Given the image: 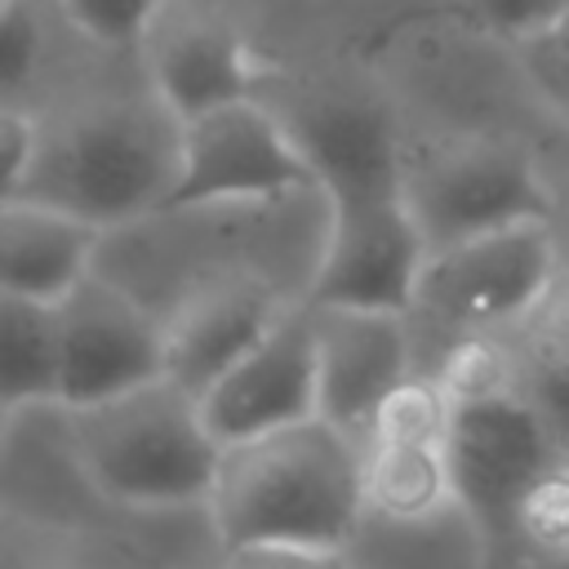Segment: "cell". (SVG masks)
I'll list each match as a JSON object with an SVG mask.
<instances>
[{
  "label": "cell",
  "mask_w": 569,
  "mask_h": 569,
  "mask_svg": "<svg viewBox=\"0 0 569 569\" xmlns=\"http://www.w3.org/2000/svg\"><path fill=\"white\" fill-rule=\"evenodd\" d=\"M293 302L258 267H213L191 280L173 307H164V373L191 391H204L227 365H236Z\"/></svg>",
  "instance_id": "obj_11"
},
{
  "label": "cell",
  "mask_w": 569,
  "mask_h": 569,
  "mask_svg": "<svg viewBox=\"0 0 569 569\" xmlns=\"http://www.w3.org/2000/svg\"><path fill=\"white\" fill-rule=\"evenodd\" d=\"M160 4L164 0H58L62 18L102 49L138 44L156 27Z\"/></svg>",
  "instance_id": "obj_20"
},
{
  "label": "cell",
  "mask_w": 569,
  "mask_h": 569,
  "mask_svg": "<svg viewBox=\"0 0 569 569\" xmlns=\"http://www.w3.org/2000/svg\"><path fill=\"white\" fill-rule=\"evenodd\" d=\"M204 418L222 445L302 422L320 413V378H316V329L307 298L293 302L262 342H253L236 365H227L200 391Z\"/></svg>",
  "instance_id": "obj_10"
},
{
  "label": "cell",
  "mask_w": 569,
  "mask_h": 569,
  "mask_svg": "<svg viewBox=\"0 0 569 569\" xmlns=\"http://www.w3.org/2000/svg\"><path fill=\"white\" fill-rule=\"evenodd\" d=\"M40 133H44V124L9 98L4 102V129H0V138H4V196H13L27 182L36 151H40Z\"/></svg>",
  "instance_id": "obj_23"
},
{
  "label": "cell",
  "mask_w": 569,
  "mask_h": 569,
  "mask_svg": "<svg viewBox=\"0 0 569 569\" xmlns=\"http://www.w3.org/2000/svg\"><path fill=\"white\" fill-rule=\"evenodd\" d=\"M151 93L178 116L191 120L200 111L258 98L262 93V62L244 44L236 27L222 18H182L151 44Z\"/></svg>",
  "instance_id": "obj_14"
},
{
  "label": "cell",
  "mask_w": 569,
  "mask_h": 569,
  "mask_svg": "<svg viewBox=\"0 0 569 569\" xmlns=\"http://www.w3.org/2000/svg\"><path fill=\"white\" fill-rule=\"evenodd\" d=\"M458 507L471 516L485 556L511 547V520L525 489L565 458V440L520 387L453 405L445 436Z\"/></svg>",
  "instance_id": "obj_5"
},
{
  "label": "cell",
  "mask_w": 569,
  "mask_h": 569,
  "mask_svg": "<svg viewBox=\"0 0 569 569\" xmlns=\"http://www.w3.org/2000/svg\"><path fill=\"white\" fill-rule=\"evenodd\" d=\"M204 516L231 565L347 560L365 520V445L325 413L222 445Z\"/></svg>",
  "instance_id": "obj_1"
},
{
  "label": "cell",
  "mask_w": 569,
  "mask_h": 569,
  "mask_svg": "<svg viewBox=\"0 0 569 569\" xmlns=\"http://www.w3.org/2000/svg\"><path fill=\"white\" fill-rule=\"evenodd\" d=\"M102 240L107 231L71 209H58L31 196H4V209H0L4 293L62 302L98 267Z\"/></svg>",
  "instance_id": "obj_15"
},
{
  "label": "cell",
  "mask_w": 569,
  "mask_h": 569,
  "mask_svg": "<svg viewBox=\"0 0 569 569\" xmlns=\"http://www.w3.org/2000/svg\"><path fill=\"white\" fill-rule=\"evenodd\" d=\"M316 329L320 413L347 427L360 445L378 405L413 373V311L307 302Z\"/></svg>",
  "instance_id": "obj_13"
},
{
  "label": "cell",
  "mask_w": 569,
  "mask_h": 569,
  "mask_svg": "<svg viewBox=\"0 0 569 569\" xmlns=\"http://www.w3.org/2000/svg\"><path fill=\"white\" fill-rule=\"evenodd\" d=\"M405 204L413 209L431 249L493 227L551 218V191L507 138H453L418 160H405Z\"/></svg>",
  "instance_id": "obj_7"
},
{
  "label": "cell",
  "mask_w": 569,
  "mask_h": 569,
  "mask_svg": "<svg viewBox=\"0 0 569 569\" xmlns=\"http://www.w3.org/2000/svg\"><path fill=\"white\" fill-rule=\"evenodd\" d=\"M182 120L151 102H98L40 133L36 164L13 196L98 222L107 236L156 218L173 191Z\"/></svg>",
  "instance_id": "obj_3"
},
{
  "label": "cell",
  "mask_w": 569,
  "mask_h": 569,
  "mask_svg": "<svg viewBox=\"0 0 569 569\" xmlns=\"http://www.w3.org/2000/svg\"><path fill=\"white\" fill-rule=\"evenodd\" d=\"M565 458H569V449H565Z\"/></svg>",
  "instance_id": "obj_24"
},
{
  "label": "cell",
  "mask_w": 569,
  "mask_h": 569,
  "mask_svg": "<svg viewBox=\"0 0 569 569\" xmlns=\"http://www.w3.org/2000/svg\"><path fill=\"white\" fill-rule=\"evenodd\" d=\"M311 160L325 204H356L400 196L405 151L391 116L351 89H311L289 107H276Z\"/></svg>",
  "instance_id": "obj_12"
},
{
  "label": "cell",
  "mask_w": 569,
  "mask_h": 569,
  "mask_svg": "<svg viewBox=\"0 0 569 569\" xmlns=\"http://www.w3.org/2000/svg\"><path fill=\"white\" fill-rule=\"evenodd\" d=\"M458 507L445 445L369 440L365 445V516L373 520H431Z\"/></svg>",
  "instance_id": "obj_17"
},
{
  "label": "cell",
  "mask_w": 569,
  "mask_h": 569,
  "mask_svg": "<svg viewBox=\"0 0 569 569\" xmlns=\"http://www.w3.org/2000/svg\"><path fill=\"white\" fill-rule=\"evenodd\" d=\"M40 62V22L27 9V0H0V67L4 89L13 93Z\"/></svg>",
  "instance_id": "obj_22"
},
{
  "label": "cell",
  "mask_w": 569,
  "mask_h": 569,
  "mask_svg": "<svg viewBox=\"0 0 569 569\" xmlns=\"http://www.w3.org/2000/svg\"><path fill=\"white\" fill-rule=\"evenodd\" d=\"M62 382V325L58 302L4 293L0 302V409L22 418L27 409H58Z\"/></svg>",
  "instance_id": "obj_16"
},
{
  "label": "cell",
  "mask_w": 569,
  "mask_h": 569,
  "mask_svg": "<svg viewBox=\"0 0 569 569\" xmlns=\"http://www.w3.org/2000/svg\"><path fill=\"white\" fill-rule=\"evenodd\" d=\"M58 409L120 396L164 373V316L124 280L93 267L62 302Z\"/></svg>",
  "instance_id": "obj_9"
},
{
  "label": "cell",
  "mask_w": 569,
  "mask_h": 569,
  "mask_svg": "<svg viewBox=\"0 0 569 569\" xmlns=\"http://www.w3.org/2000/svg\"><path fill=\"white\" fill-rule=\"evenodd\" d=\"M293 196H320V187L293 129L262 93L182 120V156L164 209H236Z\"/></svg>",
  "instance_id": "obj_4"
},
{
  "label": "cell",
  "mask_w": 569,
  "mask_h": 569,
  "mask_svg": "<svg viewBox=\"0 0 569 569\" xmlns=\"http://www.w3.org/2000/svg\"><path fill=\"white\" fill-rule=\"evenodd\" d=\"M511 53H516L529 89L560 120H569V9L556 13L551 22L525 31L520 40H511Z\"/></svg>",
  "instance_id": "obj_19"
},
{
  "label": "cell",
  "mask_w": 569,
  "mask_h": 569,
  "mask_svg": "<svg viewBox=\"0 0 569 569\" xmlns=\"http://www.w3.org/2000/svg\"><path fill=\"white\" fill-rule=\"evenodd\" d=\"M511 547H520L525 556H547V560L569 556V458L547 467L516 502Z\"/></svg>",
  "instance_id": "obj_18"
},
{
  "label": "cell",
  "mask_w": 569,
  "mask_h": 569,
  "mask_svg": "<svg viewBox=\"0 0 569 569\" xmlns=\"http://www.w3.org/2000/svg\"><path fill=\"white\" fill-rule=\"evenodd\" d=\"M462 18L485 31V36H502L507 44L520 40L525 31L551 22L556 13L569 9V0H458Z\"/></svg>",
  "instance_id": "obj_21"
},
{
  "label": "cell",
  "mask_w": 569,
  "mask_h": 569,
  "mask_svg": "<svg viewBox=\"0 0 569 569\" xmlns=\"http://www.w3.org/2000/svg\"><path fill=\"white\" fill-rule=\"evenodd\" d=\"M556 280V236L547 218L462 236L427 253L413 316L453 333H493L542 307Z\"/></svg>",
  "instance_id": "obj_6"
},
{
  "label": "cell",
  "mask_w": 569,
  "mask_h": 569,
  "mask_svg": "<svg viewBox=\"0 0 569 569\" xmlns=\"http://www.w3.org/2000/svg\"><path fill=\"white\" fill-rule=\"evenodd\" d=\"M62 445L84 489L124 511L204 507L222 458L200 391L169 373L62 409Z\"/></svg>",
  "instance_id": "obj_2"
},
{
  "label": "cell",
  "mask_w": 569,
  "mask_h": 569,
  "mask_svg": "<svg viewBox=\"0 0 569 569\" xmlns=\"http://www.w3.org/2000/svg\"><path fill=\"white\" fill-rule=\"evenodd\" d=\"M427 253L431 244L405 204V191L329 204L307 271V302L413 311Z\"/></svg>",
  "instance_id": "obj_8"
}]
</instances>
